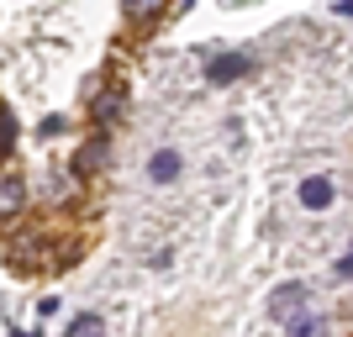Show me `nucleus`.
Returning <instances> with one entry per match:
<instances>
[{
  "instance_id": "7ed1b4c3",
  "label": "nucleus",
  "mask_w": 353,
  "mask_h": 337,
  "mask_svg": "<svg viewBox=\"0 0 353 337\" xmlns=\"http://www.w3.org/2000/svg\"><path fill=\"white\" fill-rule=\"evenodd\" d=\"M21 205H27V179L0 174V216H21Z\"/></svg>"
},
{
  "instance_id": "39448f33",
  "label": "nucleus",
  "mask_w": 353,
  "mask_h": 337,
  "mask_svg": "<svg viewBox=\"0 0 353 337\" xmlns=\"http://www.w3.org/2000/svg\"><path fill=\"white\" fill-rule=\"evenodd\" d=\"M101 163H105V132H95V137H90L85 147H79V159H74V169H79V174H95Z\"/></svg>"
},
{
  "instance_id": "f257e3e1",
  "label": "nucleus",
  "mask_w": 353,
  "mask_h": 337,
  "mask_svg": "<svg viewBox=\"0 0 353 337\" xmlns=\"http://www.w3.org/2000/svg\"><path fill=\"white\" fill-rule=\"evenodd\" d=\"M248 69H253L248 53H221V59L206 63V79H211V85H232V79H243Z\"/></svg>"
},
{
  "instance_id": "9d476101",
  "label": "nucleus",
  "mask_w": 353,
  "mask_h": 337,
  "mask_svg": "<svg viewBox=\"0 0 353 337\" xmlns=\"http://www.w3.org/2000/svg\"><path fill=\"white\" fill-rule=\"evenodd\" d=\"M159 11H163V0H127V16H132V21H153Z\"/></svg>"
},
{
  "instance_id": "f03ea898",
  "label": "nucleus",
  "mask_w": 353,
  "mask_h": 337,
  "mask_svg": "<svg viewBox=\"0 0 353 337\" xmlns=\"http://www.w3.org/2000/svg\"><path fill=\"white\" fill-rule=\"evenodd\" d=\"M295 311H306V285H280V290L269 295V316H274V322H285Z\"/></svg>"
},
{
  "instance_id": "20e7f679",
  "label": "nucleus",
  "mask_w": 353,
  "mask_h": 337,
  "mask_svg": "<svg viewBox=\"0 0 353 337\" xmlns=\"http://www.w3.org/2000/svg\"><path fill=\"white\" fill-rule=\"evenodd\" d=\"M148 179H153V185H174L179 179V153L174 147H159V153L148 159Z\"/></svg>"
},
{
  "instance_id": "0eeeda50",
  "label": "nucleus",
  "mask_w": 353,
  "mask_h": 337,
  "mask_svg": "<svg viewBox=\"0 0 353 337\" xmlns=\"http://www.w3.org/2000/svg\"><path fill=\"white\" fill-rule=\"evenodd\" d=\"M121 116V90H105V95H95V127H111V121Z\"/></svg>"
},
{
  "instance_id": "1a4fd4ad",
  "label": "nucleus",
  "mask_w": 353,
  "mask_h": 337,
  "mask_svg": "<svg viewBox=\"0 0 353 337\" xmlns=\"http://www.w3.org/2000/svg\"><path fill=\"white\" fill-rule=\"evenodd\" d=\"M69 337H105V322L95 316V311H79L69 322Z\"/></svg>"
},
{
  "instance_id": "9b49d317",
  "label": "nucleus",
  "mask_w": 353,
  "mask_h": 337,
  "mask_svg": "<svg viewBox=\"0 0 353 337\" xmlns=\"http://www.w3.org/2000/svg\"><path fill=\"white\" fill-rule=\"evenodd\" d=\"M11 143H16V121H11V111H0V159L11 153Z\"/></svg>"
},
{
  "instance_id": "423d86ee",
  "label": "nucleus",
  "mask_w": 353,
  "mask_h": 337,
  "mask_svg": "<svg viewBox=\"0 0 353 337\" xmlns=\"http://www.w3.org/2000/svg\"><path fill=\"white\" fill-rule=\"evenodd\" d=\"M301 205H306V211H322V205H332V179H306V185H301Z\"/></svg>"
},
{
  "instance_id": "6e6552de",
  "label": "nucleus",
  "mask_w": 353,
  "mask_h": 337,
  "mask_svg": "<svg viewBox=\"0 0 353 337\" xmlns=\"http://www.w3.org/2000/svg\"><path fill=\"white\" fill-rule=\"evenodd\" d=\"M285 327H290V337H322V332H327V322H322V316H306V311L285 316Z\"/></svg>"
}]
</instances>
